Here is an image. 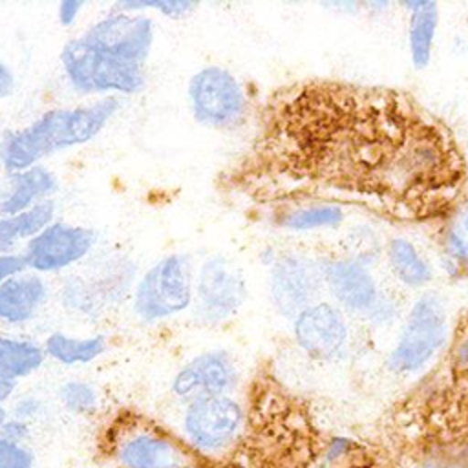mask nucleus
Wrapping results in <instances>:
<instances>
[{
    "label": "nucleus",
    "instance_id": "obj_1",
    "mask_svg": "<svg viewBox=\"0 0 468 468\" xmlns=\"http://www.w3.org/2000/svg\"><path fill=\"white\" fill-rule=\"evenodd\" d=\"M254 161L274 199L347 205L393 223L448 218L468 181L457 137L413 97L336 80L278 95Z\"/></svg>",
    "mask_w": 468,
    "mask_h": 468
},
{
    "label": "nucleus",
    "instance_id": "obj_2",
    "mask_svg": "<svg viewBox=\"0 0 468 468\" xmlns=\"http://www.w3.org/2000/svg\"><path fill=\"white\" fill-rule=\"evenodd\" d=\"M117 110V97H106L88 106L49 110L31 124L2 137L0 161L9 174L37 166L40 159L58 150L91 141Z\"/></svg>",
    "mask_w": 468,
    "mask_h": 468
},
{
    "label": "nucleus",
    "instance_id": "obj_3",
    "mask_svg": "<svg viewBox=\"0 0 468 468\" xmlns=\"http://www.w3.org/2000/svg\"><path fill=\"white\" fill-rule=\"evenodd\" d=\"M60 62L69 84L80 93L119 91L139 93L146 84L144 66L115 58L77 37L60 51Z\"/></svg>",
    "mask_w": 468,
    "mask_h": 468
},
{
    "label": "nucleus",
    "instance_id": "obj_4",
    "mask_svg": "<svg viewBox=\"0 0 468 468\" xmlns=\"http://www.w3.org/2000/svg\"><path fill=\"white\" fill-rule=\"evenodd\" d=\"M192 263L186 254H170L150 267L133 292V311L144 322L170 318L192 303Z\"/></svg>",
    "mask_w": 468,
    "mask_h": 468
},
{
    "label": "nucleus",
    "instance_id": "obj_5",
    "mask_svg": "<svg viewBox=\"0 0 468 468\" xmlns=\"http://www.w3.org/2000/svg\"><path fill=\"white\" fill-rule=\"evenodd\" d=\"M446 333L448 322L442 300L433 292L422 294L410 309L400 336L389 355V367L402 375L422 369L442 347Z\"/></svg>",
    "mask_w": 468,
    "mask_h": 468
},
{
    "label": "nucleus",
    "instance_id": "obj_6",
    "mask_svg": "<svg viewBox=\"0 0 468 468\" xmlns=\"http://www.w3.org/2000/svg\"><path fill=\"white\" fill-rule=\"evenodd\" d=\"M243 422V408L232 395H203L186 402L181 428L196 452L216 455L236 442Z\"/></svg>",
    "mask_w": 468,
    "mask_h": 468
},
{
    "label": "nucleus",
    "instance_id": "obj_7",
    "mask_svg": "<svg viewBox=\"0 0 468 468\" xmlns=\"http://www.w3.org/2000/svg\"><path fill=\"white\" fill-rule=\"evenodd\" d=\"M188 101L197 122L216 130H232L247 115V97L238 79L219 68L207 66L192 75Z\"/></svg>",
    "mask_w": 468,
    "mask_h": 468
},
{
    "label": "nucleus",
    "instance_id": "obj_8",
    "mask_svg": "<svg viewBox=\"0 0 468 468\" xmlns=\"http://www.w3.org/2000/svg\"><path fill=\"white\" fill-rule=\"evenodd\" d=\"M113 455L121 468H190L192 464L181 442L143 420L122 422Z\"/></svg>",
    "mask_w": 468,
    "mask_h": 468
},
{
    "label": "nucleus",
    "instance_id": "obj_9",
    "mask_svg": "<svg viewBox=\"0 0 468 468\" xmlns=\"http://www.w3.org/2000/svg\"><path fill=\"white\" fill-rule=\"evenodd\" d=\"M243 274L225 256L205 260L196 285V318L201 324H219L230 318L245 302Z\"/></svg>",
    "mask_w": 468,
    "mask_h": 468
},
{
    "label": "nucleus",
    "instance_id": "obj_10",
    "mask_svg": "<svg viewBox=\"0 0 468 468\" xmlns=\"http://www.w3.org/2000/svg\"><path fill=\"white\" fill-rule=\"evenodd\" d=\"M80 37L99 51L144 66L154 44V22L139 13L113 11Z\"/></svg>",
    "mask_w": 468,
    "mask_h": 468
},
{
    "label": "nucleus",
    "instance_id": "obj_11",
    "mask_svg": "<svg viewBox=\"0 0 468 468\" xmlns=\"http://www.w3.org/2000/svg\"><path fill=\"white\" fill-rule=\"evenodd\" d=\"M95 243V232L86 227L53 221L33 236L24 250L26 267L37 272H55L80 261Z\"/></svg>",
    "mask_w": 468,
    "mask_h": 468
},
{
    "label": "nucleus",
    "instance_id": "obj_12",
    "mask_svg": "<svg viewBox=\"0 0 468 468\" xmlns=\"http://www.w3.org/2000/svg\"><path fill=\"white\" fill-rule=\"evenodd\" d=\"M322 285L320 263L305 256L285 254L272 263L271 298L287 318H296L303 309L316 303Z\"/></svg>",
    "mask_w": 468,
    "mask_h": 468
},
{
    "label": "nucleus",
    "instance_id": "obj_13",
    "mask_svg": "<svg viewBox=\"0 0 468 468\" xmlns=\"http://www.w3.org/2000/svg\"><path fill=\"white\" fill-rule=\"evenodd\" d=\"M239 371L232 355L212 349L194 356L172 380V393L185 402L203 395H232L238 388Z\"/></svg>",
    "mask_w": 468,
    "mask_h": 468
},
{
    "label": "nucleus",
    "instance_id": "obj_14",
    "mask_svg": "<svg viewBox=\"0 0 468 468\" xmlns=\"http://www.w3.org/2000/svg\"><path fill=\"white\" fill-rule=\"evenodd\" d=\"M296 344L313 358L333 360L347 344V324L342 311L327 302L303 309L292 324Z\"/></svg>",
    "mask_w": 468,
    "mask_h": 468
},
{
    "label": "nucleus",
    "instance_id": "obj_15",
    "mask_svg": "<svg viewBox=\"0 0 468 468\" xmlns=\"http://www.w3.org/2000/svg\"><path fill=\"white\" fill-rule=\"evenodd\" d=\"M324 285L333 298L351 313L373 314L380 303L375 278L356 260H325L320 263Z\"/></svg>",
    "mask_w": 468,
    "mask_h": 468
},
{
    "label": "nucleus",
    "instance_id": "obj_16",
    "mask_svg": "<svg viewBox=\"0 0 468 468\" xmlns=\"http://www.w3.org/2000/svg\"><path fill=\"white\" fill-rule=\"evenodd\" d=\"M48 300V287L37 274L20 272L0 283V320L11 325L37 316Z\"/></svg>",
    "mask_w": 468,
    "mask_h": 468
},
{
    "label": "nucleus",
    "instance_id": "obj_17",
    "mask_svg": "<svg viewBox=\"0 0 468 468\" xmlns=\"http://www.w3.org/2000/svg\"><path fill=\"white\" fill-rule=\"evenodd\" d=\"M9 176V192L0 201V212L9 218L27 210L38 201H44L58 188L57 177L38 165Z\"/></svg>",
    "mask_w": 468,
    "mask_h": 468
},
{
    "label": "nucleus",
    "instance_id": "obj_18",
    "mask_svg": "<svg viewBox=\"0 0 468 468\" xmlns=\"http://www.w3.org/2000/svg\"><path fill=\"white\" fill-rule=\"evenodd\" d=\"M108 344L102 335L93 336H71L60 331L51 333L44 342V353L51 360L62 366H82L90 364L104 355Z\"/></svg>",
    "mask_w": 468,
    "mask_h": 468
},
{
    "label": "nucleus",
    "instance_id": "obj_19",
    "mask_svg": "<svg viewBox=\"0 0 468 468\" xmlns=\"http://www.w3.org/2000/svg\"><path fill=\"white\" fill-rule=\"evenodd\" d=\"M410 55L415 68L422 69L430 64L435 31L439 24V9L433 2H417L410 5Z\"/></svg>",
    "mask_w": 468,
    "mask_h": 468
},
{
    "label": "nucleus",
    "instance_id": "obj_20",
    "mask_svg": "<svg viewBox=\"0 0 468 468\" xmlns=\"http://www.w3.org/2000/svg\"><path fill=\"white\" fill-rule=\"evenodd\" d=\"M44 347L33 340L0 336V375L13 380L33 375L44 364Z\"/></svg>",
    "mask_w": 468,
    "mask_h": 468
},
{
    "label": "nucleus",
    "instance_id": "obj_21",
    "mask_svg": "<svg viewBox=\"0 0 468 468\" xmlns=\"http://www.w3.org/2000/svg\"><path fill=\"white\" fill-rule=\"evenodd\" d=\"M388 261L397 280H400L408 287H422L433 276L430 263L419 254L413 243L404 238H393L389 241Z\"/></svg>",
    "mask_w": 468,
    "mask_h": 468
},
{
    "label": "nucleus",
    "instance_id": "obj_22",
    "mask_svg": "<svg viewBox=\"0 0 468 468\" xmlns=\"http://www.w3.org/2000/svg\"><path fill=\"white\" fill-rule=\"evenodd\" d=\"M342 219H344V210L340 207L316 203V205L296 207L285 212L280 223L289 230L303 232V230H313L322 227H336Z\"/></svg>",
    "mask_w": 468,
    "mask_h": 468
},
{
    "label": "nucleus",
    "instance_id": "obj_23",
    "mask_svg": "<svg viewBox=\"0 0 468 468\" xmlns=\"http://www.w3.org/2000/svg\"><path fill=\"white\" fill-rule=\"evenodd\" d=\"M442 234V247L448 260L457 267L468 265V203L461 201L450 212Z\"/></svg>",
    "mask_w": 468,
    "mask_h": 468
},
{
    "label": "nucleus",
    "instance_id": "obj_24",
    "mask_svg": "<svg viewBox=\"0 0 468 468\" xmlns=\"http://www.w3.org/2000/svg\"><path fill=\"white\" fill-rule=\"evenodd\" d=\"M57 397L62 404V408L75 415H86L95 411L99 404V393L97 388L88 380H66L58 386Z\"/></svg>",
    "mask_w": 468,
    "mask_h": 468
},
{
    "label": "nucleus",
    "instance_id": "obj_25",
    "mask_svg": "<svg viewBox=\"0 0 468 468\" xmlns=\"http://www.w3.org/2000/svg\"><path fill=\"white\" fill-rule=\"evenodd\" d=\"M53 216H55V205L51 201L44 199L13 218L18 225V236L31 239L33 236L40 234L46 227H49L53 223Z\"/></svg>",
    "mask_w": 468,
    "mask_h": 468
},
{
    "label": "nucleus",
    "instance_id": "obj_26",
    "mask_svg": "<svg viewBox=\"0 0 468 468\" xmlns=\"http://www.w3.org/2000/svg\"><path fill=\"white\" fill-rule=\"evenodd\" d=\"M197 7L196 2L190 0H132V2H117L115 9L124 13H137L143 9H155L165 16L181 18L190 15Z\"/></svg>",
    "mask_w": 468,
    "mask_h": 468
},
{
    "label": "nucleus",
    "instance_id": "obj_27",
    "mask_svg": "<svg viewBox=\"0 0 468 468\" xmlns=\"http://www.w3.org/2000/svg\"><path fill=\"white\" fill-rule=\"evenodd\" d=\"M0 468H35V453L27 444L0 435Z\"/></svg>",
    "mask_w": 468,
    "mask_h": 468
},
{
    "label": "nucleus",
    "instance_id": "obj_28",
    "mask_svg": "<svg viewBox=\"0 0 468 468\" xmlns=\"http://www.w3.org/2000/svg\"><path fill=\"white\" fill-rule=\"evenodd\" d=\"M0 435H4L5 439L13 441V442H20L26 444L27 439L31 437V428L27 422L18 420V419H7L5 424L0 428Z\"/></svg>",
    "mask_w": 468,
    "mask_h": 468
},
{
    "label": "nucleus",
    "instance_id": "obj_29",
    "mask_svg": "<svg viewBox=\"0 0 468 468\" xmlns=\"http://www.w3.org/2000/svg\"><path fill=\"white\" fill-rule=\"evenodd\" d=\"M40 411H42V402L38 399L24 397L15 404L13 419H18V420H24L29 424L33 419H37L40 415Z\"/></svg>",
    "mask_w": 468,
    "mask_h": 468
},
{
    "label": "nucleus",
    "instance_id": "obj_30",
    "mask_svg": "<svg viewBox=\"0 0 468 468\" xmlns=\"http://www.w3.org/2000/svg\"><path fill=\"white\" fill-rule=\"evenodd\" d=\"M26 269V261L22 254H0V283L9 280L11 276L20 274Z\"/></svg>",
    "mask_w": 468,
    "mask_h": 468
},
{
    "label": "nucleus",
    "instance_id": "obj_31",
    "mask_svg": "<svg viewBox=\"0 0 468 468\" xmlns=\"http://www.w3.org/2000/svg\"><path fill=\"white\" fill-rule=\"evenodd\" d=\"M84 2L80 0H62L58 4V22L62 26H71L79 15V11L82 9Z\"/></svg>",
    "mask_w": 468,
    "mask_h": 468
},
{
    "label": "nucleus",
    "instance_id": "obj_32",
    "mask_svg": "<svg viewBox=\"0 0 468 468\" xmlns=\"http://www.w3.org/2000/svg\"><path fill=\"white\" fill-rule=\"evenodd\" d=\"M16 238H20V236H18V225H16L15 218L13 216L0 218V245L13 247Z\"/></svg>",
    "mask_w": 468,
    "mask_h": 468
},
{
    "label": "nucleus",
    "instance_id": "obj_33",
    "mask_svg": "<svg viewBox=\"0 0 468 468\" xmlns=\"http://www.w3.org/2000/svg\"><path fill=\"white\" fill-rule=\"evenodd\" d=\"M13 90H15V75L4 62H0V101L9 97Z\"/></svg>",
    "mask_w": 468,
    "mask_h": 468
},
{
    "label": "nucleus",
    "instance_id": "obj_34",
    "mask_svg": "<svg viewBox=\"0 0 468 468\" xmlns=\"http://www.w3.org/2000/svg\"><path fill=\"white\" fill-rule=\"evenodd\" d=\"M16 389V380L0 375V404L9 400Z\"/></svg>",
    "mask_w": 468,
    "mask_h": 468
},
{
    "label": "nucleus",
    "instance_id": "obj_35",
    "mask_svg": "<svg viewBox=\"0 0 468 468\" xmlns=\"http://www.w3.org/2000/svg\"><path fill=\"white\" fill-rule=\"evenodd\" d=\"M9 419V415H7V410L0 404V428L5 424V420Z\"/></svg>",
    "mask_w": 468,
    "mask_h": 468
},
{
    "label": "nucleus",
    "instance_id": "obj_36",
    "mask_svg": "<svg viewBox=\"0 0 468 468\" xmlns=\"http://www.w3.org/2000/svg\"><path fill=\"white\" fill-rule=\"evenodd\" d=\"M11 252V247L7 245H0V254H9Z\"/></svg>",
    "mask_w": 468,
    "mask_h": 468
}]
</instances>
